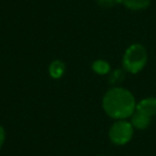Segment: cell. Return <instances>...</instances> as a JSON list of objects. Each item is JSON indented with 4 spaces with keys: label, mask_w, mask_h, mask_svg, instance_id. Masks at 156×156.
I'll list each match as a JSON object with an SVG mask.
<instances>
[{
    "label": "cell",
    "mask_w": 156,
    "mask_h": 156,
    "mask_svg": "<svg viewBox=\"0 0 156 156\" xmlns=\"http://www.w3.org/2000/svg\"><path fill=\"white\" fill-rule=\"evenodd\" d=\"M136 101L128 90L121 87H113L103 98V108L109 117L124 120L132 117L136 110Z\"/></svg>",
    "instance_id": "1"
},
{
    "label": "cell",
    "mask_w": 156,
    "mask_h": 156,
    "mask_svg": "<svg viewBox=\"0 0 156 156\" xmlns=\"http://www.w3.org/2000/svg\"><path fill=\"white\" fill-rule=\"evenodd\" d=\"M147 54L141 44H133L126 49L123 57V66L127 72L136 74L145 66Z\"/></svg>",
    "instance_id": "2"
},
{
    "label": "cell",
    "mask_w": 156,
    "mask_h": 156,
    "mask_svg": "<svg viewBox=\"0 0 156 156\" xmlns=\"http://www.w3.org/2000/svg\"><path fill=\"white\" fill-rule=\"evenodd\" d=\"M134 134V126L125 120H118L109 129V138L111 142L117 145L126 144L132 139Z\"/></svg>",
    "instance_id": "3"
},
{
    "label": "cell",
    "mask_w": 156,
    "mask_h": 156,
    "mask_svg": "<svg viewBox=\"0 0 156 156\" xmlns=\"http://www.w3.org/2000/svg\"><path fill=\"white\" fill-rule=\"evenodd\" d=\"M136 110L152 118L156 115V98H147L140 101L136 105Z\"/></svg>",
    "instance_id": "4"
},
{
    "label": "cell",
    "mask_w": 156,
    "mask_h": 156,
    "mask_svg": "<svg viewBox=\"0 0 156 156\" xmlns=\"http://www.w3.org/2000/svg\"><path fill=\"white\" fill-rule=\"evenodd\" d=\"M132 125L137 129H145L151 123V117L140 112V111L135 110L132 115Z\"/></svg>",
    "instance_id": "5"
},
{
    "label": "cell",
    "mask_w": 156,
    "mask_h": 156,
    "mask_svg": "<svg viewBox=\"0 0 156 156\" xmlns=\"http://www.w3.org/2000/svg\"><path fill=\"white\" fill-rule=\"evenodd\" d=\"M151 0H121V3L132 11H140L147 9Z\"/></svg>",
    "instance_id": "6"
},
{
    "label": "cell",
    "mask_w": 156,
    "mask_h": 156,
    "mask_svg": "<svg viewBox=\"0 0 156 156\" xmlns=\"http://www.w3.org/2000/svg\"><path fill=\"white\" fill-rule=\"evenodd\" d=\"M65 69V65L62 61L60 60H55L50 63L49 65V75L55 79H58L63 75Z\"/></svg>",
    "instance_id": "7"
},
{
    "label": "cell",
    "mask_w": 156,
    "mask_h": 156,
    "mask_svg": "<svg viewBox=\"0 0 156 156\" xmlns=\"http://www.w3.org/2000/svg\"><path fill=\"white\" fill-rule=\"evenodd\" d=\"M92 69L96 74L105 75V74L109 73V71H110V65L104 60H96L92 64Z\"/></svg>",
    "instance_id": "8"
},
{
    "label": "cell",
    "mask_w": 156,
    "mask_h": 156,
    "mask_svg": "<svg viewBox=\"0 0 156 156\" xmlns=\"http://www.w3.org/2000/svg\"><path fill=\"white\" fill-rule=\"evenodd\" d=\"M123 79H124V73L123 72H122L121 69H115V72L111 73L109 81H110V83H112V85H118V83H121Z\"/></svg>",
    "instance_id": "9"
},
{
    "label": "cell",
    "mask_w": 156,
    "mask_h": 156,
    "mask_svg": "<svg viewBox=\"0 0 156 156\" xmlns=\"http://www.w3.org/2000/svg\"><path fill=\"white\" fill-rule=\"evenodd\" d=\"M98 5L104 8H112L115 5L121 3V0H96Z\"/></svg>",
    "instance_id": "10"
},
{
    "label": "cell",
    "mask_w": 156,
    "mask_h": 156,
    "mask_svg": "<svg viewBox=\"0 0 156 156\" xmlns=\"http://www.w3.org/2000/svg\"><path fill=\"white\" fill-rule=\"evenodd\" d=\"M5 128L2 126L0 125V149L1 147L5 143Z\"/></svg>",
    "instance_id": "11"
}]
</instances>
